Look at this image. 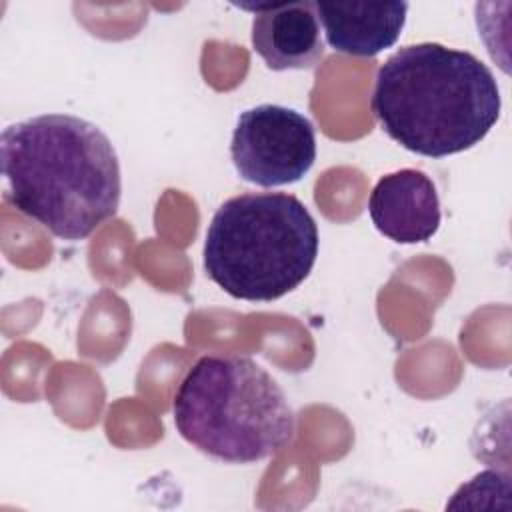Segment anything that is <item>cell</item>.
Listing matches in <instances>:
<instances>
[{"label": "cell", "instance_id": "277c9868", "mask_svg": "<svg viewBox=\"0 0 512 512\" xmlns=\"http://www.w3.org/2000/svg\"><path fill=\"white\" fill-rule=\"evenodd\" d=\"M318 242V226L296 196L246 192L214 212L204 240V270L232 298L272 302L308 278Z\"/></svg>", "mask_w": 512, "mask_h": 512}, {"label": "cell", "instance_id": "52a82bcc", "mask_svg": "<svg viewBox=\"0 0 512 512\" xmlns=\"http://www.w3.org/2000/svg\"><path fill=\"white\" fill-rule=\"evenodd\" d=\"M254 12L252 48L270 70H306L324 56L314 2L240 6Z\"/></svg>", "mask_w": 512, "mask_h": 512}, {"label": "cell", "instance_id": "5b68a950", "mask_svg": "<svg viewBox=\"0 0 512 512\" xmlns=\"http://www.w3.org/2000/svg\"><path fill=\"white\" fill-rule=\"evenodd\" d=\"M230 156L246 182L264 188L294 184L316 160V132L294 108L258 104L238 116Z\"/></svg>", "mask_w": 512, "mask_h": 512}, {"label": "cell", "instance_id": "7a4b0ae2", "mask_svg": "<svg viewBox=\"0 0 512 512\" xmlns=\"http://www.w3.org/2000/svg\"><path fill=\"white\" fill-rule=\"evenodd\" d=\"M370 108L402 148L444 158L480 144L500 118L492 70L438 42L396 50L376 72Z\"/></svg>", "mask_w": 512, "mask_h": 512}, {"label": "cell", "instance_id": "3957f363", "mask_svg": "<svg viewBox=\"0 0 512 512\" xmlns=\"http://www.w3.org/2000/svg\"><path fill=\"white\" fill-rule=\"evenodd\" d=\"M174 426L202 454L228 462L264 460L290 444L296 418L280 384L250 356H202L174 396Z\"/></svg>", "mask_w": 512, "mask_h": 512}, {"label": "cell", "instance_id": "8992f818", "mask_svg": "<svg viewBox=\"0 0 512 512\" xmlns=\"http://www.w3.org/2000/svg\"><path fill=\"white\" fill-rule=\"evenodd\" d=\"M368 214L376 230L398 244L426 242L440 226L436 186L414 168L386 174L370 192Z\"/></svg>", "mask_w": 512, "mask_h": 512}, {"label": "cell", "instance_id": "ba28073f", "mask_svg": "<svg viewBox=\"0 0 512 512\" xmlns=\"http://www.w3.org/2000/svg\"><path fill=\"white\" fill-rule=\"evenodd\" d=\"M326 42L350 56H376L396 44L408 2H314Z\"/></svg>", "mask_w": 512, "mask_h": 512}, {"label": "cell", "instance_id": "6da1fadb", "mask_svg": "<svg viewBox=\"0 0 512 512\" xmlns=\"http://www.w3.org/2000/svg\"><path fill=\"white\" fill-rule=\"evenodd\" d=\"M8 200L56 238L78 242L120 204V162L110 138L72 114H40L0 136Z\"/></svg>", "mask_w": 512, "mask_h": 512}]
</instances>
